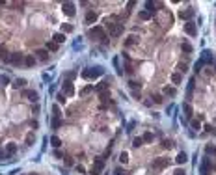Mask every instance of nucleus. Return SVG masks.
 <instances>
[{"mask_svg": "<svg viewBox=\"0 0 216 175\" xmlns=\"http://www.w3.org/2000/svg\"><path fill=\"white\" fill-rule=\"evenodd\" d=\"M103 74V67H93V69H84L82 71V77L86 80H95Z\"/></svg>", "mask_w": 216, "mask_h": 175, "instance_id": "nucleus-1", "label": "nucleus"}, {"mask_svg": "<svg viewBox=\"0 0 216 175\" xmlns=\"http://www.w3.org/2000/svg\"><path fill=\"white\" fill-rule=\"evenodd\" d=\"M103 168H104V160L103 158H97V160H95V166L89 169V175H101Z\"/></svg>", "mask_w": 216, "mask_h": 175, "instance_id": "nucleus-2", "label": "nucleus"}, {"mask_svg": "<svg viewBox=\"0 0 216 175\" xmlns=\"http://www.w3.org/2000/svg\"><path fill=\"white\" fill-rule=\"evenodd\" d=\"M108 32H110L112 37L121 36V32H123V24H108Z\"/></svg>", "mask_w": 216, "mask_h": 175, "instance_id": "nucleus-3", "label": "nucleus"}, {"mask_svg": "<svg viewBox=\"0 0 216 175\" xmlns=\"http://www.w3.org/2000/svg\"><path fill=\"white\" fill-rule=\"evenodd\" d=\"M89 36L93 37V39H104L106 36H104V30L101 28V26H93L91 30H89Z\"/></svg>", "mask_w": 216, "mask_h": 175, "instance_id": "nucleus-4", "label": "nucleus"}, {"mask_svg": "<svg viewBox=\"0 0 216 175\" xmlns=\"http://www.w3.org/2000/svg\"><path fill=\"white\" fill-rule=\"evenodd\" d=\"M62 10H63V13L69 15V17L75 15V4H73V2H63V4H62Z\"/></svg>", "mask_w": 216, "mask_h": 175, "instance_id": "nucleus-5", "label": "nucleus"}, {"mask_svg": "<svg viewBox=\"0 0 216 175\" xmlns=\"http://www.w3.org/2000/svg\"><path fill=\"white\" fill-rule=\"evenodd\" d=\"M168 164H170V160H168V158H157V160L151 164V168H153V169H162V168H166Z\"/></svg>", "mask_w": 216, "mask_h": 175, "instance_id": "nucleus-6", "label": "nucleus"}, {"mask_svg": "<svg viewBox=\"0 0 216 175\" xmlns=\"http://www.w3.org/2000/svg\"><path fill=\"white\" fill-rule=\"evenodd\" d=\"M63 93H65L67 97L75 95V86H73V82H71V80H65V82H63Z\"/></svg>", "mask_w": 216, "mask_h": 175, "instance_id": "nucleus-7", "label": "nucleus"}, {"mask_svg": "<svg viewBox=\"0 0 216 175\" xmlns=\"http://www.w3.org/2000/svg\"><path fill=\"white\" fill-rule=\"evenodd\" d=\"M9 62H11L13 65H19L21 62H25V56L19 54V52H13V54H9Z\"/></svg>", "mask_w": 216, "mask_h": 175, "instance_id": "nucleus-8", "label": "nucleus"}, {"mask_svg": "<svg viewBox=\"0 0 216 175\" xmlns=\"http://www.w3.org/2000/svg\"><path fill=\"white\" fill-rule=\"evenodd\" d=\"M184 32H186L188 36H196V34H198L196 24H194V22H186V24H184Z\"/></svg>", "mask_w": 216, "mask_h": 175, "instance_id": "nucleus-9", "label": "nucleus"}, {"mask_svg": "<svg viewBox=\"0 0 216 175\" xmlns=\"http://www.w3.org/2000/svg\"><path fill=\"white\" fill-rule=\"evenodd\" d=\"M192 17H194V10H181L179 11V19H184V21H190Z\"/></svg>", "mask_w": 216, "mask_h": 175, "instance_id": "nucleus-10", "label": "nucleus"}, {"mask_svg": "<svg viewBox=\"0 0 216 175\" xmlns=\"http://www.w3.org/2000/svg\"><path fill=\"white\" fill-rule=\"evenodd\" d=\"M36 56H37V60L47 62V60H49V51H43V48H39V51H36Z\"/></svg>", "mask_w": 216, "mask_h": 175, "instance_id": "nucleus-11", "label": "nucleus"}, {"mask_svg": "<svg viewBox=\"0 0 216 175\" xmlns=\"http://www.w3.org/2000/svg\"><path fill=\"white\" fill-rule=\"evenodd\" d=\"M25 97L28 99L30 103H37V99H39V97H37V93H36V91H30V89H26V91H25Z\"/></svg>", "mask_w": 216, "mask_h": 175, "instance_id": "nucleus-12", "label": "nucleus"}, {"mask_svg": "<svg viewBox=\"0 0 216 175\" xmlns=\"http://www.w3.org/2000/svg\"><path fill=\"white\" fill-rule=\"evenodd\" d=\"M209 168H210V162H209V158H203V162H201V175H209Z\"/></svg>", "mask_w": 216, "mask_h": 175, "instance_id": "nucleus-13", "label": "nucleus"}, {"mask_svg": "<svg viewBox=\"0 0 216 175\" xmlns=\"http://www.w3.org/2000/svg\"><path fill=\"white\" fill-rule=\"evenodd\" d=\"M52 41H54L56 45H60V43H63V41H65V34H62V32H56V34L52 36Z\"/></svg>", "mask_w": 216, "mask_h": 175, "instance_id": "nucleus-14", "label": "nucleus"}, {"mask_svg": "<svg viewBox=\"0 0 216 175\" xmlns=\"http://www.w3.org/2000/svg\"><path fill=\"white\" fill-rule=\"evenodd\" d=\"M95 21H97V13H95V11H88L86 13V24H91Z\"/></svg>", "mask_w": 216, "mask_h": 175, "instance_id": "nucleus-15", "label": "nucleus"}, {"mask_svg": "<svg viewBox=\"0 0 216 175\" xmlns=\"http://www.w3.org/2000/svg\"><path fill=\"white\" fill-rule=\"evenodd\" d=\"M6 153H8V155H15V153H17V143H15V142H9V143H8Z\"/></svg>", "mask_w": 216, "mask_h": 175, "instance_id": "nucleus-16", "label": "nucleus"}, {"mask_svg": "<svg viewBox=\"0 0 216 175\" xmlns=\"http://www.w3.org/2000/svg\"><path fill=\"white\" fill-rule=\"evenodd\" d=\"M183 112H184V116H186V117H192V106H190L188 103H184V105H183Z\"/></svg>", "mask_w": 216, "mask_h": 175, "instance_id": "nucleus-17", "label": "nucleus"}, {"mask_svg": "<svg viewBox=\"0 0 216 175\" xmlns=\"http://www.w3.org/2000/svg\"><path fill=\"white\" fill-rule=\"evenodd\" d=\"M186 160H188L186 153H179V155H177V158H175V162H177V164H184Z\"/></svg>", "mask_w": 216, "mask_h": 175, "instance_id": "nucleus-18", "label": "nucleus"}, {"mask_svg": "<svg viewBox=\"0 0 216 175\" xmlns=\"http://www.w3.org/2000/svg\"><path fill=\"white\" fill-rule=\"evenodd\" d=\"M181 80H183V77H181V73H173L172 74V82L177 86V84H181Z\"/></svg>", "mask_w": 216, "mask_h": 175, "instance_id": "nucleus-19", "label": "nucleus"}, {"mask_svg": "<svg viewBox=\"0 0 216 175\" xmlns=\"http://www.w3.org/2000/svg\"><path fill=\"white\" fill-rule=\"evenodd\" d=\"M25 86H26V80L25 78H17L13 82V88H25Z\"/></svg>", "mask_w": 216, "mask_h": 175, "instance_id": "nucleus-20", "label": "nucleus"}, {"mask_svg": "<svg viewBox=\"0 0 216 175\" xmlns=\"http://www.w3.org/2000/svg\"><path fill=\"white\" fill-rule=\"evenodd\" d=\"M136 41H138V37H136V36H129V37H127V41H125V47H131V45H134Z\"/></svg>", "mask_w": 216, "mask_h": 175, "instance_id": "nucleus-21", "label": "nucleus"}, {"mask_svg": "<svg viewBox=\"0 0 216 175\" xmlns=\"http://www.w3.org/2000/svg\"><path fill=\"white\" fill-rule=\"evenodd\" d=\"M119 162H121V164H127L129 162V153L127 151H123L121 155H119Z\"/></svg>", "mask_w": 216, "mask_h": 175, "instance_id": "nucleus-22", "label": "nucleus"}, {"mask_svg": "<svg viewBox=\"0 0 216 175\" xmlns=\"http://www.w3.org/2000/svg\"><path fill=\"white\" fill-rule=\"evenodd\" d=\"M25 63H26L28 67H32V65L36 63V58H34V56H25Z\"/></svg>", "mask_w": 216, "mask_h": 175, "instance_id": "nucleus-23", "label": "nucleus"}, {"mask_svg": "<svg viewBox=\"0 0 216 175\" xmlns=\"http://www.w3.org/2000/svg\"><path fill=\"white\" fill-rule=\"evenodd\" d=\"M91 89H93L91 86H86V88H82V89H80V97H86V95H89V93H91Z\"/></svg>", "mask_w": 216, "mask_h": 175, "instance_id": "nucleus-24", "label": "nucleus"}, {"mask_svg": "<svg viewBox=\"0 0 216 175\" xmlns=\"http://www.w3.org/2000/svg\"><path fill=\"white\" fill-rule=\"evenodd\" d=\"M51 143H52V147H60V145H62V140H60L58 136H52V138H51Z\"/></svg>", "mask_w": 216, "mask_h": 175, "instance_id": "nucleus-25", "label": "nucleus"}, {"mask_svg": "<svg viewBox=\"0 0 216 175\" xmlns=\"http://www.w3.org/2000/svg\"><path fill=\"white\" fill-rule=\"evenodd\" d=\"M0 58L6 60V62H9V54L6 52V48H2V47H0Z\"/></svg>", "mask_w": 216, "mask_h": 175, "instance_id": "nucleus-26", "label": "nucleus"}, {"mask_svg": "<svg viewBox=\"0 0 216 175\" xmlns=\"http://www.w3.org/2000/svg\"><path fill=\"white\" fill-rule=\"evenodd\" d=\"M181 48H183V52H186V54H190V52H192V45H188V43H183V45H181Z\"/></svg>", "mask_w": 216, "mask_h": 175, "instance_id": "nucleus-27", "label": "nucleus"}, {"mask_svg": "<svg viewBox=\"0 0 216 175\" xmlns=\"http://www.w3.org/2000/svg\"><path fill=\"white\" fill-rule=\"evenodd\" d=\"M63 32L71 34V32H73V26H71V24H62V34H63Z\"/></svg>", "mask_w": 216, "mask_h": 175, "instance_id": "nucleus-28", "label": "nucleus"}, {"mask_svg": "<svg viewBox=\"0 0 216 175\" xmlns=\"http://www.w3.org/2000/svg\"><path fill=\"white\" fill-rule=\"evenodd\" d=\"M140 19L147 21V19H151V13H149V11H140Z\"/></svg>", "mask_w": 216, "mask_h": 175, "instance_id": "nucleus-29", "label": "nucleus"}, {"mask_svg": "<svg viewBox=\"0 0 216 175\" xmlns=\"http://www.w3.org/2000/svg\"><path fill=\"white\" fill-rule=\"evenodd\" d=\"M164 93L170 95V97H173L175 95V88H164Z\"/></svg>", "mask_w": 216, "mask_h": 175, "instance_id": "nucleus-30", "label": "nucleus"}, {"mask_svg": "<svg viewBox=\"0 0 216 175\" xmlns=\"http://www.w3.org/2000/svg\"><path fill=\"white\" fill-rule=\"evenodd\" d=\"M58 48V45L54 43V41H51V43H47V51H56Z\"/></svg>", "mask_w": 216, "mask_h": 175, "instance_id": "nucleus-31", "label": "nucleus"}, {"mask_svg": "<svg viewBox=\"0 0 216 175\" xmlns=\"http://www.w3.org/2000/svg\"><path fill=\"white\" fill-rule=\"evenodd\" d=\"M192 129H196V131H199V129H201V123H199V119H194V121H192Z\"/></svg>", "mask_w": 216, "mask_h": 175, "instance_id": "nucleus-32", "label": "nucleus"}, {"mask_svg": "<svg viewBox=\"0 0 216 175\" xmlns=\"http://www.w3.org/2000/svg\"><path fill=\"white\" fill-rule=\"evenodd\" d=\"M177 69H179V73H186V71H188V65H186V63H179Z\"/></svg>", "mask_w": 216, "mask_h": 175, "instance_id": "nucleus-33", "label": "nucleus"}, {"mask_svg": "<svg viewBox=\"0 0 216 175\" xmlns=\"http://www.w3.org/2000/svg\"><path fill=\"white\" fill-rule=\"evenodd\" d=\"M106 88H108V82H106V80H103V82H101V84L97 86V89H99V91H104Z\"/></svg>", "mask_w": 216, "mask_h": 175, "instance_id": "nucleus-34", "label": "nucleus"}, {"mask_svg": "<svg viewBox=\"0 0 216 175\" xmlns=\"http://www.w3.org/2000/svg\"><path fill=\"white\" fill-rule=\"evenodd\" d=\"M142 143H143V140H142V138H140V136H138V138H134V140H132V145H134V147H140V145H142Z\"/></svg>", "mask_w": 216, "mask_h": 175, "instance_id": "nucleus-35", "label": "nucleus"}, {"mask_svg": "<svg viewBox=\"0 0 216 175\" xmlns=\"http://www.w3.org/2000/svg\"><path fill=\"white\" fill-rule=\"evenodd\" d=\"M142 140H143V142H151V140H153V134H151V132H146V134L142 136Z\"/></svg>", "mask_w": 216, "mask_h": 175, "instance_id": "nucleus-36", "label": "nucleus"}, {"mask_svg": "<svg viewBox=\"0 0 216 175\" xmlns=\"http://www.w3.org/2000/svg\"><path fill=\"white\" fill-rule=\"evenodd\" d=\"M32 142H34V132H28V134H26V143L30 145Z\"/></svg>", "mask_w": 216, "mask_h": 175, "instance_id": "nucleus-37", "label": "nucleus"}, {"mask_svg": "<svg viewBox=\"0 0 216 175\" xmlns=\"http://www.w3.org/2000/svg\"><path fill=\"white\" fill-rule=\"evenodd\" d=\"M172 145H173V143H172L170 140H164V142H162V147H166V149H172Z\"/></svg>", "mask_w": 216, "mask_h": 175, "instance_id": "nucleus-38", "label": "nucleus"}, {"mask_svg": "<svg viewBox=\"0 0 216 175\" xmlns=\"http://www.w3.org/2000/svg\"><path fill=\"white\" fill-rule=\"evenodd\" d=\"M52 112H54V117H56V119H58V117L62 116V114H60V108H58V106H52Z\"/></svg>", "mask_w": 216, "mask_h": 175, "instance_id": "nucleus-39", "label": "nucleus"}, {"mask_svg": "<svg viewBox=\"0 0 216 175\" xmlns=\"http://www.w3.org/2000/svg\"><path fill=\"white\" fill-rule=\"evenodd\" d=\"M56 99H58V103H65V97H63V93H58V95H56Z\"/></svg>", "mask_w": 216, "mask_h": 175, "instance_id": "nucleus-40", "label": "nucleus"}, {"mask_svg": "<svg viewBox=\"0 0 216 175\" xmlns=\"http://www.w3.org/2000/svg\"><path fill=\"white\" fill-rule=\"evenodd\" d=\"M4 158H8V153L4 151V149H0V160H4Z\"/></svg>", "mask_w": 216, "mask_h": 175, "instance_id": "nucleus-41", "label": "nucleus"}, {"mask_svg": "<svg viewBox=\"0 0 216 175\" xmlns=\"http://www.w3.org/2000/svg\"><path fill=\"white\" fill-rule=\"evenodd\" d=\"M129 84H131V88H132V89H136V88L140 89V84H138V82H134V80H131Z\"/></svg>", "mask_w": 216, "mask_h": 175, "instance_id": "nucleus-42", "label": "nucleus"}, {"mask_svg": "<svg viewBox=\"0 0 216 175\" xmlns=\"http://www.w3.org/2000/svg\"><path fill=\"white\" fill-rule=\"evenodd\" d=\"M101 101H108V93L106 91H101Z\"/></svg>", "mask_w": 216, "mask_h": 175, "instance_id": "nucleus-43", "label": "nucleus"}, {"mask_svg": "<svg viewBox=\"0 0 216 175\" xmlns=\"http://www.w3.org/2000/svg\"><path fill=\"white\" fill-rule=\"evenodd\" d=\"M173 173H175V175H184V169H181V168H177V169H175Z\"/></svg>", "mask_w": 216, "mask_h": 175, "instance_id": "nucleus-44", "label": "nucleus"}, {"mask_svg": "<svg viewBox=\"0 0 216 175\" xmlns=\"http://www.w3.org/2000/svg\"><path fill=\"white\" fill-rule=\"evenodd\" d=\"M77 171H78V173H84L86 169H84V166H80V164H78V166H77Z\"/></svg>", "mask_w": 216, "mask_h": 175, "instance_id": "nucleus-45", "label": "nucleus"}, {"mask_svg": "<svg viewBox=\"0 0 216 175\" xmlns=\"http://www.w3.org/2000/svg\"><path fill=\"white\" fill-rule=\"evenodd\" d=\"M153 99H155V103H162V97H160V95H155Z\"/></svg>", "mask_w": 216, "mask_h": 175, "instance_id": "nucleus-46", "label": "nucleus"}, {"mask_svg": "<svg viewBox=\"0 0 216 175\" xmlns=\"http://www.w3.org/2000/svg\"><path fill=\"white\" fill-rule=\"evenodd\" d=\"M116 175H125V171H123L121 168H117V169H116Z\"/></svg>", "mask_w": 216, "mask_h": 175, "instance_id": "nucleus-47", "label": "nucleus"}, {"mask_svg": "<svg viewBox=\"0 0 216 175\" xmlns=\"http://www.w3.org/2000/svg\"><path fill=\"white\" fill-rule=\"evenodd\" d=\"M52 125H54V129H60V121H58V119H54V123H52Z\"/></svg>", "mask_w": 216, "mask_h": 175, "instance_id": "nucleus-48", "label": "nucleus"}, {"mask_svg": "<svg viewBox=\"0 0 216 175\" xmlns=\"http://www.w3.org/2000/svg\"><path fill=\"white\" fill-rule=\"evenodd\" d=\"M30 175H37V173H30Z\"/></svg>", "mask_w": 216, "mask_h": 175, "instance_id": "nucleus-49", "label": "nucleus"}]
</instances>
